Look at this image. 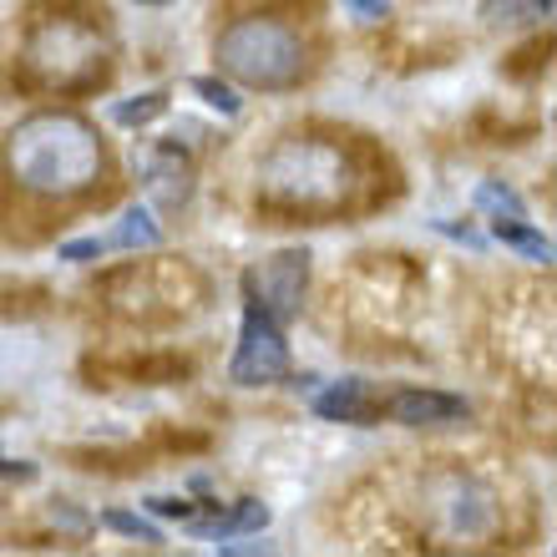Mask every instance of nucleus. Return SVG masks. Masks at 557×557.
<instances>
[{
  "instance_id": "7ed1b4c3",
  "label": "nucleus",
  "mask_w": 557,
  "mask_h": 557,
  "mask_svg": "<svg viewBox=\"0 0 557 557\" xmlns=\"http://www.w3.org/2000/svg\"><path fill=\"white\" fill-rule=\"evenodd\" d=\"M213 61H219L223 76H234L244 87L284 91L305 76V41H299L284 21L249 15V21H234V26L219 36Z\"/></svg>"
},
{
  "instance_id": "f03ea898",
  "label": "nucleus",
  "mask_w": 557,
  "mask_h": 557,
  "mask_svg": "<svg viewBox=\"0 0 557 557\" xmlns=\"http://www.w3.org/2000/svg\"><path fill=\"white\" fill-rule=\"evenodd\" d=\"M355 193L350 158L335 143L289 137L259 162V198L278 208H335Z\"/></svg>"
},
{
  "instance_id": "f257e3e1",
  "label": "nucleus",
  "mask_w": 557,
  "mask_h": 557,
  "mask_svg": "<svg viewBox=\"0 0 557 557\" xmlns=\"http://www.w3.org/2000/svg\"><path fill=\"white\" fill-rule=\"evenodd\" d=\"M5 168L26 193L76 198L102 177V143H97V127L76 112H36L15 122L5 143Z\"/></svg>"
},
{
  "instance_id": "1a4fd4ad",
  "label": "nucleus",
  "mask_w": 557,
  "mask_h": 557,
  "mask_svg": "<svg viewBox=\"0 0 557 557\" xmlns=\"http://www.w3.org/2000/svg\"><path fill=\"white\" fill-rule=\"evenodd\" d=\"M381 411L400 425H441V421H467L471 406L461 396H446V391H396Z\"/></svg>"
},
{
  "instance_id": "0eeeda50",
  "label": "nucleus",
  "mask_w": 557,
  "mask_h": 557,
  "mask_svg": "<svg viewBox=\"0 0 557 557\" xmlns=\"http://www.w3.org/2000/svg\"><path fill=\"white\" fill-rule=\"evenodd\" d=\"M309 411L320 416V421H335V425H370L381 416V400L370 391V381H330L324 391L309 396Z\"/></svg>"
},
{
  "instance_id": "9d476101",
  "label": "nucleus",
  "mask_w": 557,
  "mask_h": 557,
  "mask_svg": "<svg viewBox=\"0 0 557 557\" xmlns=\"http://www.w3.org/2000/svg\"><path fill=\"white\" fill-rule=\"evenodd\" d=\"M97 238H102V249H158L162 228L147 208H127L117 228H112V234H97Z\"/></svg>"
},
{
  "instance_id": "aec40b11",
  "label": "nucleus",
  "mask_w": 557,
  "mask_h": 557,
  "mask_svg": "<svg viewBox=\"0 0 557 557\" xmlns=\"http://www.w3.org/2000/svg\"><path fill=\"white\" fill-rule=\"evenodd\" d=\"M0 476H5V482H36V467H30V461H11V456L0 451Z\"/></svg>"
},
{
  "instance_id": "4468645a",
  "label": "nucleus",
  "mask_w": 557,
  "mask_h": 557,
  "mask_svg": "<svg viewBox=\"0 0 557 557\" xmlns=\"http://www.w3.org/2000/svg\"><path fill=\"white\" fill-rule=\"evenodd\" d=\"M162 112H168V91H143V97H133V102L112 107V122H122V127H143V122H158Z\"/></svg>"
},
{
  "instance_id": "dca6fc26",
  "label": "nucleus",
  "mask_w": 557,
  "mask_h": 557,
  "mask_svg": "<svg viewBox=\"0 0 557 557\" xmlns=\"http://www.w3.org/2000/svg\"><path fill=\"white\" fill-rule=\"evenodd\" d=\"M102 528H112V532H122V537H133V543H147V547H162V532L147 522V517H137V512H102Z\"/></svg>"
},
{
  "instance_id": "9b49d317",
  "label": "nucleus",
  "mask_w": 557,
  "mask_h": 557,
  "mask_svg": "<svg viewBox=\"0 0 557 557\" xmlns=\"http://www.w3.org/2000/svg\"><path fill=\"white\" fill-rule=\"evenodd\" d=\"M492 234H497V244H507V249H517L522 259H532V264H553V238L537 234V228H528V219H497L492 223Z\"/></svg>"
},
{
  "instance_id": "39448f33",
  "label": "nucleus",
  "mask_w": 557,
  "mask_h": 557,
  "mask_svg": "<svg viewBox=\"0 0 557 557\" xmlns=\"http://www.w3.org/2000/svg\"><path fill=\"white\" fill-rule=\"evenodd\" d=\"M289 375V345L284 330L269 309L244 299V324H238V350L228 360V381L234 385H274Z\"/></svg>"
},
{
  "instance_id": "5701e85b",
  "label": "nucleus",
  "mask_w": 557,
  "mask_h": 557,
  "mask_svg": "<svg viewBox=\"0 0 557 557\" xmlns=\"http://www.w3.org/2000/svg\"><path fill=\"white\" fill-rule=\"evenodd\" d=\"M345 5H350V11L360 15V21H381V15L391 11V5H385V0H345Z\"/></svg>"
},
{
  "instance_id": "a211bd4d",
  "label": "nucleus",
  "mask_w": 557,
  "mask_h": 557,
  "mask_svg": "<svg viewBox=\"0 0 557 557\" xmlns=\"http://www.w3.org/2000/svg\"><path fill=\"white\" fill-rule=\"evenodd\" d=\"M152 517H177V522H193L198 512H208V507H219V502H188V497H147L143 502Z\"/></svg>"
},
{
  "instance_id": "20e7f679",
  "label": "nucleus",
  "mask_w": 557,
  "mask_h": 557,
  "mask_svg": "<svg viewBox=\"0 0 557 557\" xmlns=\"http://www.w3.org/2000/svg\"><path fill=\"white\" fill-rule=\"evenodd\" d=\"M26 66L30 76H41L46 87H72V82H82V76L102 66V46H97V36L87 26L46 21L26 41Z\"/></svg>"
},
{
  "instance_id": "2eb2a0df",
  "label": "nucleus",
  "mask_w": 557,
  "mask_h": 557,
  "mask_svg": "<svg viewBox=\"0 0 557 557\" xmlns=\"http://www.w3.org/2000/svg\"><path fill=\"white\" fill-rule=\"evenodd\" d=\"M486 21H543L553 15V0H482Z\"/></svg>"
},
{
  "instance_id": "b1692460",
  "label": "nucleus",
  "mask_w": 557,
  "mask_h": 557,
  "mask_svg": "<svg viewBox=\"0 0 557 557\" xmlns=\"http://www.w3.org/2000/svg\"><path fill=\"white\" fill-rule=\"evenodd\" d=\"M133 5H173V0H133Z\"/></svg>"
},
{
  "instance_id": "ddd939ff",
  "label": "nucleus",
  "mask_w": 557,
  "mask_h": 557,
  "mask_svg": "<svg viewBox=\"0 0 557 557\" xmlns=\"http://www.w3.org/2000/svg\"><path fill=\"white\" fill-rule=\"evenodd\" d=\"M476 208H482V213H492V223H497V219H528V203H522L507 183H497V177L476 183Z\"/></svg>"
},
{
  "instance_id": "423d86ee",
  "label": "nucleus",
  "mask_w": 557,
  "mask_h": 557,
  "mask_svg": "<svg viewBox=\"0 0 557 557\" xmlns=\"http://www.w3.org/2000/svg\"><path fill=\"white\" fill-rule=\"evenodd\" d=\"M309 284V253L305 249H284L274 259H264L259 269L244 274V299H253L259 309H269L278 324L299 314V299H305Z\"/></svg>"
},
{
  "instance_id": "f8f14e48",
  "label": "nucleus",
  "mask_w": 557,
  "mask_h": 557,
  "mask_svg": "<svg viewBox=\"0 0 557 557\" xmlns=\"http://www.w3.org/2000/svg\"><path fill=\"white\" fill-rule=\"evenodd\" d=\"M152 188L162 193V198H168V203H183V198H188V188H193V168L183 158H177L173 147H168V152H162L158 162H152Z\"/></svg>"
},
{
  "instance_id": "4be33fe9",
  "label": "nucleus",
  "mask_w": 557,
  "mask_h": 557,
  "mask_svg": "<svg viewBox=\"0 0 557 557\" xmlns=\"http://www.w3.org/2000/svg\"><path fill=\"white\" fill-rule=\"evenodd\" d=\"M223 557H249V553H269V543H234V537H223V543H213Z\"/></svg>"
},
{
  "instance_id": "f3484780",
  "label": "nucleus",
  "mask_w": 557,
  "mask_h": 557,
  "mask_svg": "<svg viewBox=\"0 0 557 557\" xmlns=\"http://www.w3.org/2000/svg\"><path fill=\"white\" fill-rule=\"evenodd\" d=\"M188 87L198 91V97H203L208 107H219L223 117H238V107H244V97H238V91L228 87V82H219V76H193Z\"/></svg>"
},
{
  "instance_id": "6ab92c4d",
  "label": "nucleus",
  "mask_w": 557,
  "mask_h": 557,
  "mask_svg": "<svg viewBox=\"0 0 557 557\" xmlns=\"http://www.w3.org/2000/svg\"><path fill=\"white\" fill-rule=\"evenodd\" d=\"M102 238L91 234V238H72V244H61V259L66 264H91V259H102Z\"/></svg>"
},
{
  "instance_id": "6e6552de",
  "label": "nucleus",
  "mask_w": 557,
  "mask_h": 557,
  "mask_svg": "<svg viewBox=\"0 0 557 557\" xmlns=\"http://www.w3.org/2000/svg\"><path fill=\"white\" fill-rule=\"evenodd\" d=\"M193 537H208V543H223V537H259L269 528V507L259 497H238L234 507H208L193 522H183Z\"/></svg>"
},
{
  "instance_id": "412c9836",
  "label": "nucleus",
  "mask_w": 557,
  "mask_h": 557,
  "mask_svg": "<svg viewBox=\"0 0 557 557\" xmlns=\"http://www.w3.org/2000/svg\"><path fill=\"white\" fill-rule=\"evenodd\" d=\"M436 234H446V238H461L467 249H482V234H471L467 223H436Z\"/></svg>"
}]
</instances>
